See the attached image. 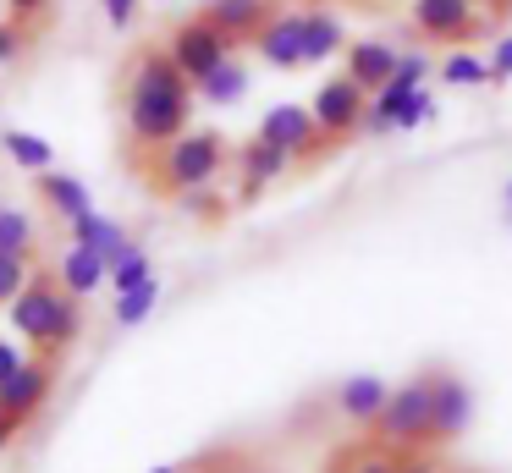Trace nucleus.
<instances>
[{"label":"nucleus","mask_w":512,"mask_h":473,"mask_svg":"<svg viewBox=\"0 0 512 473\" xmlns=\"http://www.w3.org/2000/svg\"><path fill=\"white\" fill-rule=\"evenodd\" d=\"M166 55L182 66V77H188V83H199L210 66H221L226 55H237V44L226 39L210 17H199V11H193V17H182L177 28L166 33Z\"/></svg>","instance_id":"obj_5"},{"label":"nucleus","mask_w":512,"mask_h":473,"mask_svg":"<svg viewBox=\"0 0 512 473\" xmlns=\"http://www.w3.org/2000/svg\"><path fill=\"white\" fill-rule=\"evenodd\" d=\"M100 6H105V22H111L116 33H127L138 22V0H100Z\"/></svg>","instance_id":"obj_32"},{"label":"nucleus","mask_w":512,"mask_h":473,"mask_svg":"<svg viewBox=\"0 0 512 473\" xmlns=\"http://www.w3.org/2000/svg\"><path fill=\"white\" fill-rule=\"evenodd\" d=\"M342 55H347L342 72L353 77L364 94H375L380 83H391V72H397V55H402V50H397L391 39H347Z\"/></svg>","instance_id":"obj_13"},{"label":"nucleus","mask_w":512,"mask_h":473,"mask_svg":"<svg viewBox=\"0 0 512 473\" xmlns=\"http://www.w3.org/2000/svg\"><path fill=\"white\" fill-rule=\"evenodd\" d=\"M287 171H292L287 154H281L276 143H265V138L254 132V138H248L243 149H237V198H243V204H254V198L265 193L270 182H281Z\"/></svg>","instance_id":"obj_12"},{"label":"nucleus","mask_w":512,"mask_h":473,"mask_svg":"<svg viewBox=\"0 0 512 473\" xmlns=\"http://www.w3.org/2000/svg\"><path fill=\"white\" fill-rule=\"evenodd\" d=\"M413 28L435 44H463L479 28V0H413Z\"/></svg>","instance_id":"obj_11"},{"label":"nucleus","mask_w":512,"mask_h":473,"mask_svg":"<svg viewBox=\"0 0 512 473\" xmlns=\"http://www.w3.org/2000/svg\"><path fill=\"white\" fill-rule=\"evenodd\" d=\"M149 473H182V468H177V462H160V468H149Z\"/></svg>","instance_id":"obj_38"},{"label":"nucleus","mask_w":512,"mask_h":473,"mask_svg":"<svg viewBox=\"0 0 512 473\" xmlns=\"http://www.w3.org/2000/svg\"><path fill=\"white\" fill-rule=\"evenodd\" d=\"M67 231H72V242H78V248H94V253H105V259H116V253L127 248V226L122 220H105V215H78V220H67Z\"/></svg>","instance_id":"obj_19"},{"label":"nucleus","mask_w":512,"mask_h":473,"mask_svg":"<svg viewBox=\"0 0 512 473\" xmlns=\"http://www.w3.org/2000/svg\"><path fill=\"white\" fill-rule=\"evenodd\" d=\"M259 138L276 143V149L287 154L292 165L314 160V154L331 143L320 127H314V110H309V105H270L265 116H259Z\"/></svg>","instance_id":"obj_8"},{"label":"nucleus","mask_w":512,"mask_h":473,"mask_svg":"<svg viewBox=\"0 0 512 473\" xmlns=\"http://www.w3.org/2000/svg\"><path fill=\"white\" fill-rule=\"evenodd\" d=\"M501 226L512 231V176H507V187H501Z\"/></svg>","instance_id":"obj_36"},{"label":"nucleus","mask_w":512,"mask_h":473,"mask_svg":"<svg viewBox=\"0 0 512 473\" xmlns=\"http://www.w3.org/2000/svg\"><path fill=\"white\" fill-rule=\"evenodd\" d=\"M193 94L210 99V105H237V99L248 94V66L237 61V55H226L221 66H210V72L193 83Z\"/></svg>","instance_id":"obj_20"},{"label":"nucleus","mask_w":512,"mask_h":473,"mask_svg":"<svg viewBox=\"0 0 512 473\" xmlns=\"http://www.w3.org/2000/svg\"><path fill=\"white\" fill-rule=\"evenodd\" d=\"M34 264H39V259H23V253H0V308H6V303H12V297L28 286Z\"/></svg>","instance_id":"obj_27"},{"label":"nucleus","mask_w":512,"mask_h":473,"mask_svg":"<svg viewBox=\"0 0 512 473\" xmlns=\"http://www.w3.org/2000/svg\"><path fill=\"white\" fill-rule=\"evenodd\" d=\"M391 396V380H380V374H347L342 385H336V413L347 418V424L369 429L380 418V407H386Z\"/></svg>","instance_id":"obj_15"},{"label":"nucleus","mask_w":512,"mask_h":473,"mask_svg":"<svg viewBox=\"0 0 512 473\" xmlns=\"http://www.w3.org/2000/svg\"><path fill=\"white\" fill-rule=\"evenodd\" d=\"M28 33L17 28V22H0V66H12V61H23V50H28Z\"/></svg>","instance_id":"obj_30"},{"label":"nucleus","mask_w":512,"mask_h":473,"mask_svg":"<svg viewBox=\"0 0 512 473\" xmlns=\"http://www.w3.org/2000/svg\"><path fill=\"white\" fill-rule=\"evenodd\" d=\"M17 435V424H12V418H0V451H6V440H12Z\"/></svg>","instance_id":"obj_37"},{"label":"nucleus","mask_w":512,"mask_h":473,"mask_svg":"<svg viewBox=\"0 0 512 473\" xmlns=\"http://www.w3.org/2000/svg\"><path fill=\"white\" fill-rule=\"evenodd\" d=\"M149 275H155V264H149V253L138 248V242H127V248L111 259V275H105V281H111L116 292H133L138 281H149Z\"/></svg>","instance_id":"obj_25"},{"label":"nucleus","mask_w":512,"mask_h":473,"mask_svg":"<svg viewBox=\"0 0 512 473\" xmlns=\"http://www.w3.org/2000/svg\"><path fill=\"white\" fill-rule=\"evenodd\" d=\"M402 473H441V462L424 457V451H408V457H402Z\"/></svg>","instance_id":"obj_35"},{"label":"nucleus","mask_w":512,"mask_h":473,"mask_svg":"<svg viewBox=\"0 0 512 473\" xmlns=\"http://www.w3.org/2000/svg\"><path fill=\"white\" fill-rule=\"evenodd\" d=\"M6 22H17V28L39 44V39H45V28L56 22V6H50V0H6Z\"/></svg>","instance_id":"obj_26"},{"label":"nucleus","mask_w":512,"mask_h":473,"mask_svg":"<svg viewBox=\"0 0 512 473\" xmlns=\"http://www.w3.org/2000/svg\"><path fill=\"white\" fill-rule=\"evenodd\" d=\"M468 424H474V391H468V380L452 369H435L430 374V446H452Z\"/></svg>","instance_id":"obj_9"},{"label":"nucleus","mask_w":512,"mask_h":473,"mask_svg":"<svg viewBox=\"0 0 512 473\" xmlns=\"http://www.w3.org/2000/svg\"><path fill=\"white\" fill-rule=\"evenodd\" d=\"M160 303V281H155V275H149V281H138L133 286V292H116V325H144V319H149V308H155Z\"/></svg>","instance_id":"obj_23"},{"label":"nucleus","mask_w":512,"mask_h":473,"mask_svg":"<svg viewBox=\"0 0 512 473\" xmlns=\"http://www.w3.org/2000/svg\"><path fill=\"white\" fill-rule=\"evenodd\" d=\"M336 50H347L342 17H336V11H325V6H309V11H303V66L331 61Z\"/></svg>","instance_id":"obj_18"},{"label":"nucleus","mask_w":512,"mask_h":473,"mask_svg":"<svg viewBox=\"0 0 512 473\" xmlns=\"http://www.w3.org/2000/svg\"><path fill=\"white\" fill-rule=\"evenodd\" d=\"M391 77H402V83H424V77H430V55H424V50H402Z\"/></svg>","instance_id":"obj_31"},{"label":"nucleus","mask_w":512,"mask_h":473,"mask_svg":"<svg viewBox=\"0 0 512 473\" xmlns=\"http://www.w3.org/2000/svg\"><path fill=\"white\" fill-rule=\"evenodd\" d=\"M380 435V446L391 451H424L430 446V374H413V380L391 385L380 418L369 424Z\"/></svg>","instance_id":"obj_4"},{"label":"nucleus","mask_w":512,"mask_h":473,"mask_svg":"<svg viewBox=\"0 0 512 473\" xmlns=\"http://www.w3.org/2000/svg\"><path fill=\"white\" fill-rule=\"evenodd\" d=\"M56 369L61 358H45V352H28V363L17 374H6L0 380V418H12L17 429L28 424V418L45 407V396L56 391Z\"/></svg>","instance_id":"obj_7"},{"label":"nucleus","mask_w":512,"mask_h":473,"mask_svg":"<svg viewBox=\"0 0 512 473\" xmlns=\"http://www.w3.org/2000/svg\"><path fill=\"white\" fill-rule=\"evenodd\" d=\"M314 127L325 132V138H353V132H364V110H369V94L353 83L347 72L325 77L320 88H314Z\"/></svg>","instance_id":"obj_6"},{"label":"nucleus","mask_w":512,"mask_h":473,"mask_svg":"<svg viewBox=\"0 0 512 473\" xmlns=\"http://www.w3.org/2000/svg\"><path fill=\"white\" fill-rule=\"evenodd\" d=\"M254 50L270 72H298L303 66V11H270L265 28L254 33Z\"/></svg>","instance_id":"obj_10"},{"label":"nucleus","mask_w":512,"mask_h":473,"mask_svg":"<svg viewBox=\"0 0 512 473\" xmlns=\"http://www.w3.org/2000/svg\"><path fill=\"white\" fill-rule=\"evenodd\" d=\"M50 270H56V281L67 286V292L94 297V286H105V275H111V259H105V253H94V248H78V242H72V248L61 253L56 264H50Z\"/></svg>","instance_id":"obj_17"},{"label":"nucleus","mask_w":512,"mask_h":473,"mask_svg":"<svg viewBox=\"0 0 512 473\" xmlns=\"http://www.w3.org/2000/svg\"><path fill=\"white\" fill-rule=\"evenodd\" d=\"M424 121H435V94L419 83L408 99H402V110H397V132H413V127H424Z\"/></svg>","instance_id":"obj_28"},{"label":"nucleus","mask_w":512,"mask_h":473,"mask_svg":"<svg viewBox=\"0 0 512 473\" xmlns=\"http://www.w3.org/2000/svg\"><path fill=\"white\" fill-rule=\"evenodd\" d=\"M347 473H402V457L391 446H369V451H358L353 457V468Z\"/></svg>","instance_id":"obj_29"},{"label":"nucleus","mask_w":512,"mask_h":473,"mask_svg":"<svg viewBox=\"0 0 512 473\" xmlns=\"http://www.w3.org/2000/svg\"><path fill=\"white\" fill-rule=\"evenodd\" d=\"M0 149H6V160H12L17 171H28V176H39V171H50V165H56V149H50L45 138H34V132H23V127L0 132Z\"/></svg>","instance_id":"obj_21"},{"label":"nucleus","mask_w":512,"mask_h":473,"mask_svg":"<svg viewBox=\"0 0 512 473\" xmlns=\"http://www.w3.org/2000/svg\"><path fill=\"white\" fill-rule=\"evenodd\" d=\"M490 72H496V83L512 77V33H501V39L490 44Z\"/></svg>","instance_id":"obj_33"},{"label":"nucleus","mask_w":512,"mask_h":473,"mask_svg":"<svg viewBox=\"0 0 512 473\" xmlns=\"http://www.w3.org/2000/svg\"><path fill=\"white\" fill-rule=\"evenodd\" d=\"M34 193H39V204L50 209V220H78V215H89V209H94L89 187H83L72 171H56V165L34 176Z\"/></svg>","instance_id":"obj_16"},{"label":"nucleus","mask_w":512,"mask_h":473,"mask_svg":"<svg viewBox=\"0 0 512 473\" xmlns=\"http://www.w3.org/2000/svg\"><path fill=\"white\" fill-rule=\"evenodd\" d=\"M270 11H276V0H204L199 17H210L232 44H254V33L265 28Z\"/></svg>","instance_id":"obj_14"},{"label":"nucleus","mask_w":512,"mask_h":473,"mask_svg":"<svg viewBox=\"0 0 512 473\" xmlns=\"http://www.w3.org/2000/svg\"><path fill=\"white\" fill-rule=\"evenodd\" d=\"M0 253H23V259H39L34 220H28L23 209H0Z\"/></svg>","instance_id":"obj_24"},{"label":"nucleus","mask_w":512,"mask_h":473,"mask_svg":"<svg viewBox=\"0 0 512 473\" xmlns=\"http://www.w3.org/2000/svg\"><path fill=\"white\" fill-rule=\"evenodd\" d=\"M226 160H232V143H226L215 127H199V132L171 138L166 149L144 154L138 165H144L149 187H155L160 198H182V193H193V187H215V182H221Z\"/></svg>","instance_id":"obj_3"},{"label":"nucleus","mask_w":512,"mask_h":473,"mask_svg":"<svg viewBox=\"0 0 512 473\" xmlns=\"http://www.w3.org/2000/svg\"><path fill=\"white\" fill-rule=\"evenodd\" d=\"M441 83H446V88H490V83H496V72H490V55L457 44V50L441 61Z\"/></svg>","instance_id":"obj_22"},{"label":"nucleus","mask_w":512,"mask_h":473,"mask_svg":"<svg viewBox=\"0 0 512 473\" xmlns=\"http://www.w3.org/2000/svg\"><path fill=\"white\" fill-rule=\"evenodd\" d=\"M193 83L182 77V66L166 55V44H144L127 77V143H138V154L166 149L171 138H182L193 121Z\"/></svg>","instance_id":"obj_1"},{"label":"nucleus","mask_w":512,"mask_h":473,"mask_svg":"<svg viewBox=\"0 0 512 473\" xmlns=\"http://www.w3.org/2000/svg\"><path fill=\"white\" fill-rule=\"evenodd\" d=\"M6 314H12L17 341L34 347V352H45V358H67L72 341L83 336V297L67 292L50 264H34L28 286L6 303Z\"/></svg>","instance_id":"obj_2"},{"label":"nucleus","mask_w":512,"mask_h":473,"mask_svg":"<svg viewBox=\"0 0 512 473\" xmlns=\"http://www.w3.org/2000/svg\"><path fill=\"white\" fill-rule=\"evenodd\" d=\"M23 363H28L23 341H6V336H0V380H6V374H17Z\"/></svg>","instance_id":"obj_34"}]
</instances>
